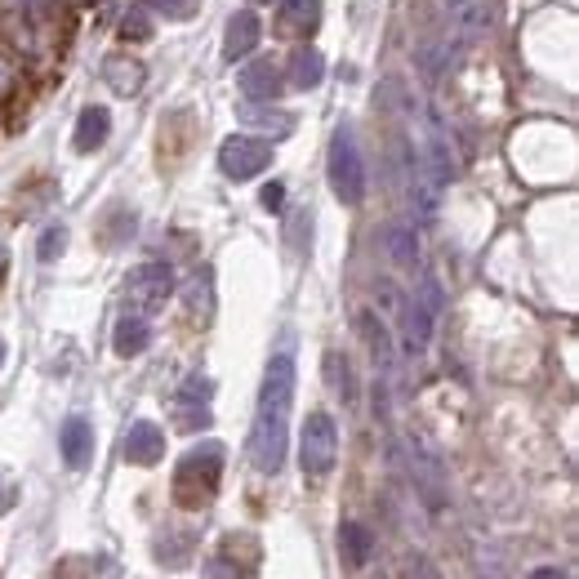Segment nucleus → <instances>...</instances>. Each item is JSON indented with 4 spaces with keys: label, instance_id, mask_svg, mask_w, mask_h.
<instances>
[{
    "label": "nucleus",
    "instance_id": "obj_1",
    "mask_svg": "<svg viewBox=\"0 0 579 579\" xmlns=\"http://www.w3.org/2000/svg\"><path fill=\"white\" fill-rule=\"evenodd\" d=\"M290 406H294V357L277 352L268 361L264 389H259V410H254V428H250V460L268 477H277L281 464H286Z\"/></svg>",
    "mask_w": 579,
    "mask_h": 579
},
{
    "label": "nucleus",
    "instance_id": "obj_2",
    "mask_svg": "<svg viewBox=\"0 0 579 579\" xmlns=\"http://www.w3.org/2000/svg\"><path fill=\"white\" fill-rule=\"evenodd\" d=\"M223 460H228V445L223 441H201L192 445L187 455L174 468V503L187 512H201L223 482Z\"/></svg>",
    "mask_w": 579,
    "mask_h": 579
},
{
    "label": "nucleus",
    "instance_id": "obj_3",
    "mask_svg": "<svg viewBox=\"0 0 579 579\" xmlns=\"http://www.w3.org/2000/svg\"><path fill=\"white\" fill-rule=\"evenodd\" d=\"M326 174H331V192H335L344 206H361V201H366V161H361V148H357L352 125H339V130L331 135Z\"/></svg>",
    "mask_w": 579,
    "mask_h": 579
},
{
    "label": "nucleus",
    "instance_id": "obj_4",
    "mask_svg": "<svg viewBox=\"0 0 579 579\" xmlns=\"http://www.w3.org/2000/svg\"><path fill=\"white\" fill-rule=\"evenodd\" d=\"M339 460V428L326 410H312L299 428V464H303V477L321 482V477H331Z\"/></svg>",
    "mask_w": 579,
    "mask_h": 579
},
{
    "label": "nucleus",
    "instance_id": "obj_5",
    "mask_svg": "<svg viewBox=\"0 0 579 579\" xmlns=\"http://www.w3.org/2000/svg\"><path fill=\"white\" fill-rule=\"evenodd\" d=\"M174 294V273L165 264H139L130 277H125V303H130V312L139 316H152L170 303Z\"/></svg>",
    "mask_w": 579,
    "mask_h": 579
},
{
    "label": "nucleus",
    "instance_id": "obj_6",
    "mask_svg": "<svg viewBox=\"0 0 579 579\" xmlns=\"http://www.w3.org/2000/svg\"><path fill=\"white\" fill-rule=\"evenodd\" d=\"M273 165V143L268 139H254V135H232L219 148V170L232 183H250L254 174H264Z\"/></svg>",
    "mask_w": 579,
    "mask_h": 579
},
{
    "label": "nucleus",
    "instance_id": "obj_7",
    "mask_svg": "<svg viewBox=\"0 0 579 579\" xmlns=\"http://www.w3.org/2000/svg\"><path fill=\"white\" fill-rule=\"evenodd\" d=\"M210 402H215V383L206 374H187L183 389L174 393V424L183 432H197L210 424Z\"/></svg>",
    "mask_w": 579,
    "mask_h": 579
},
{
    "label": "nucleus",
    "instance_id": "obj_8",
    "mask_svg": "<svg viewBox=\"0 0 579 579\" xmlns=\"http://www.w3.org/2000/svg\"><path fill=\"white\" fill-rule=\"evenodd\" d=\"M236 85H241L245 103H273V99L286 94V72L277 68L273 58H254V62H245V68H241Z\"/></svg>",
    "mask_w": 579,
    "mask_h": 579
},
{
    "label": "nucleus",
    "instance_id": "obj_9",
    "mask_svg": "<svg viewBox=\"0 0 579 579\" xmlns=\"http://www.w3.org/2000/svg\"><path fill=\"white\" fill-rule=\"evenodd\" d=\"M120 455H125V464H139V468L161 464V460H165V432H161V424H152V419L130 424V432H125V445H120Z\"/></svg>",
    "mask_w": 579,
    "mask_h": 579
},
{
    "label": "nucleus",
    "instance_id": "obj_10",
    "mask_svg": "<svg viewBox=\"0 0 579 579\" xmlns=\"http://www.w3.org/2000/svg\"><path fill=\"white\" fill-rule=\"evenodd\" d=\"M259 40H264V19L254 10H236L228 19V32H223V58L228 62H245L254 49H259Z\"/></svg>",
    "mask_w": 579,
    "mask_h": 579
},
{
    "label": "nucleus",
    "instance_id": "obj_11",
    "mask_svg": "<svg viewBox=\"0 0 579 579\" xmlns=\"http://www.w3.org/2000/svg\"><path fill=\"white\" fill-rule=\"evenodd\" d=\"M441 308V294H437V281L424 286V299H410L406 303V348L410 352H424L428 339H432V312Z\"/></svg>",
    "mask_w": 579,
    "mask_h": 579
},
{
    "label": "nucleus",
    "instance_id": "obj_12",
    "mask_svg": "<svg viewBox=\"0 0 579 579\" xmlns=\"http://www.w3.org/2000/svg\"><path fill=\"white\" fill-rule=\"evenodd\" d=\"M58 445H62V460H68L72 473L90 468V460H94V428H90V419L72 415L68 424H62V432H58Z\"/></svg>",
    "mask_w": 579,
    "mask_h": 579
},
{
    "label": "nucleus",
    "instance_id": "obj_13",
    "mask_svg": "<svg viewBox=\"0 0 579 579\" xmlns=\"http://www.w3.org/2000/svg\"><path fill=\"white\" fill-rule=\"evenodd\" d=\"M103 81H107V90H116L120 99H130V94L143 90L148 68H143L139 58H130V54H112V58L103 62Z\"/></svg>",
    "mask_w": 579,
    "mask_h": 579
},
{
    "label": "nucleus",
    "instance_id": "obj_14",
    "mask_svg": "<svg viewBox=\"0 0 579 579\" xmlns=\"http://www.w3.org/2000/svg\"><path fill=\"white\" fill-rule=\"evenodd\" d=\"M321 81H326V54L312 49V45L294 49V54H290V68H286V85L308 94V90H316Z\"/></svg>",
    "mask_w": 579,
    "mask_h": 579
},
{
    "label": "nucleus",
    "instance_id": "obj_15",
    "mask_svg": "<svg viewBox=\"0 0 579 579\" xmlns=\"http://www.w3.org/2000/svg\"><path fill=\"white\" fill-rule=\"evenodd\" d=\"M219 557H228L245 579H254V575H259V566H264V548H259V540H254L250 531H232V535H223Z\"/></svg>",
    "mask_w": 579,
    "mask_h": 579
},
{
    "label": "nucleus",
    "instance_id": "obj_16",
    "mask_svg": "<svg viewBox=\"0 0 579 579\" xmlns=\"http://www.w3.org/2000/svg\"><path fill=\"white\" fill-rule=\"evenodd\" d=\"M148 344H152L148 316L125 312V316L116 321V331H112V348H116V357H139V352H148Z\"/></svg>",
    "mask_w": 579,
    "mask_h": 579
},
{
    "label": "nucleus",
    "instance_id": "obj_17",
    "mask_svg": "<svg viewBox=\"0 0 579 579\" xmlns=\"http://www.w3.org/2000/svg\"><path fill=\"white\" fill-rule=\"evenodd\" d=\"M112 135V112L107 107H85L77 116V135H72V148L77 152H99Z\"/></svg>",
    "mask_w": 579,
    "mask_h": 579
},
{
    "label": "nucleus",
    "instance_id": "obj_18",
    "mask_svg": "<svg viewBox=\"0 0 579 579\" xmlns=\"http://www.w3.org/2000/svg\"><path fill=\"white\" fill-rule=\"evenodd\" d=\"M183 303L197 321H210L215 316V273L210 268H197L183 286Z\"/></svg>",
    "mask_w": 579,
    "mask_h": 579
},
{
    "label": "nucleus",
    "instance_id": "obj_19",
    "mask_svg": "<svg viewBox=\"0 0 579 579\" xmlns=\"http://www.w3.org/2000/svg\"><path fill=\"white\" fill-rule=\"evenodd\" d=\"M236 116H241L245 125H259V130L277 135V139H286V135L294 130V116H290V112H277V107H264V103H241Z\"/></svg>",
    "mask_w": 579,
    "mask_h": 579
},
{
    "label": "nucleus",
    "instance_id": "obj_20",
    "mask_svg": "<svg viewBox=\"0 0 579 579\" xmlns=\"http://www.w3.org/2000/svg\"><path fill=\"white\" fill-rule=\"evenodd\" d=\"M281 27L294 36H312L321 27V0H281Z\"/></svg>",
    "mask_w": 579,
    "mask_h": 579
},
{
    "label": "nucleus",
    "instance_id": "obj_21",
    "mask_svg": "<svg viewBox=\"0 0 579 579\" xmlns=\"http://www.w3.org/2000/svg\"><path fill=\"white\" fill-rule=\"evenodd\" d=\"M339 553H344V566H366L374 553V535L361 522H344L339 526Z\"/></svg>",
    "mask_w": 579,
    "mask_h": 579
},
{
    "label": "nucleus",
    "instance_id": "obj_22",
    "mask_svg": "<svg viewBox=\"0 0 579 579\" xmlns=\"http://www.w3.org/2000/svg\"><path fill=\"white\" fill-rule=\"evenodd\" d=\"M152 36V19H148V5H135L120 23V40H148Z\"/></svg>",
    "mask_w": 579,
    "mask_h": 579
},
{
    "label": "nucleus",
    "instance_id": "obj_23",
    "mask_svg": "<svg viewBox=\"0 0 579 579\" xmlns=\"http://www.w3.org/2000/svg\"><path fill=\"white\" fill-rule=\"evenodd\" d=\"M143 5H148V10H157L161 19H174V23H183V19H192V14H197V5H201V0H143Z\"/></svg>",
    "mask_w": 579,
    "mask_h": 579
},
{
    "label": "nucleus",
    "instance_id": "obj_24",
    "mask_svg": "<svg viewBox=\"0 0 579 579\" xmlns=\"http://www.w3.org/2000/svg\"><path fill=\"white\" fill-rule=\"evenodd\" d=\"M62 250H68V228H45V236H40V259L49 264V259H58Z\"/></svg>",
    "mask_w": 579,
    "mask_h": 579
},
{
    "label": "nucleus",
    "instance_id": "obj_25",
    "mask_svg": "<svg viewBox=\"0 0 579 579\" xmlns=\"http://www.w3.org/2000/svg\"><path fill=\"white\" fill-rule=\"evenodd\" d=\"M206 579H245V575H241L228 557H219V553H215V557L206 561Z\"/></svg>",
    "mask_w": 579,
    "mask_h": 579
},
{
    "label": "nucleus",
    "instance_id": "obj_26",
    "mask_svg": "<svg viewBox=\"0 0 579 579\" xmlns=\"http://www.w3.org/2000/svg\"><path fill=\"white\" fill-rule=\"evenodd\" d=\"M393 254H397V264H415V250H410V232L406 228L393 232Z\"/></svg>",
    "mask_w": 579,
    "mask_h": 579
},
{
    "label": "nucleus",
    "instance_id": "obj_27",
    "mask_svg": "<svg viewBox=\"0 0 579 579\" xmlns=\"http://www.w3.org/2000/svg\"><path fill=\"white\" fill-rule=\"evenodd\" d=\"M19 503V486H14V477H5L0 473V518H5V512Z\"/></svg>",
    "mask_w": 579,
    "mask_h": 579
},
{
    "label": "nucleus",
    "instance_id": "obj_28",
    "mask_svg": "<svg viewBox=\"0 0 579 579\" xmlns=\"http://www.w3.org/2000/svg\"><path fill=\"white\" fill-rule=\"evenodd\" d=\"M286 206V187L281 183H268L264 187V210H281Z\"/></svg>",
    "mask_w": 579,
    "mask_h": 579
},
{
    "label": "nucleus",
    "instance_id": "obj_29",
    "mask_svg": "<svg viewBox=\"0 0 579 579\" xmlns=\"http://www.w3.org/2000/svg\"><path fill=\"white\" fill-rule=\"evenodd\" d=\"M5 273H10V250L0 245V281H5Z\"/></svg>",
    "mask_w": 579,
    "mask_h": 579
},
{
    "label": "nucleus",
    "instance_id": "obj_30",
    "mask_svg": "<svg viewBox=\"0 0 579 579\" xmlns=\"http://www.w3.org/2000/svg\"><path fill=\"white\" fill-rule=\"evenodd\" d=\"M531 579H561V570H535Z\"/></svg>",
    "mask_w": 579,
    "mask_h": 579
},
{
    "label": "nucleus",
    "instance_id": "obj_31",
    "mask_svg": "<svg viewBox=\"0 0 579 579\" xmlns=\"http://www.w3.org/2000/svg\"><path fill=\"white\" fill-rule=\"evenodd\" d=\"M0 366H5V339H0Z\"/></svg>",
    "mask_w": 579,
    "mask_h": 579
},
{
    "label": "nucleus",
    "instance_id": "obj_32",
    "mask_svg": "<svg viewBox=\"0 0 579 579\" xmlns=\"http://www.w3.org/2000/svg\"><path fill=\"white\" fill-rule=\"evenodd\" d=\"M254 5H273V0H254Z\"/></svg>",
    "mask_w": 579,
    "mask_h": 579
}]
</instances>
